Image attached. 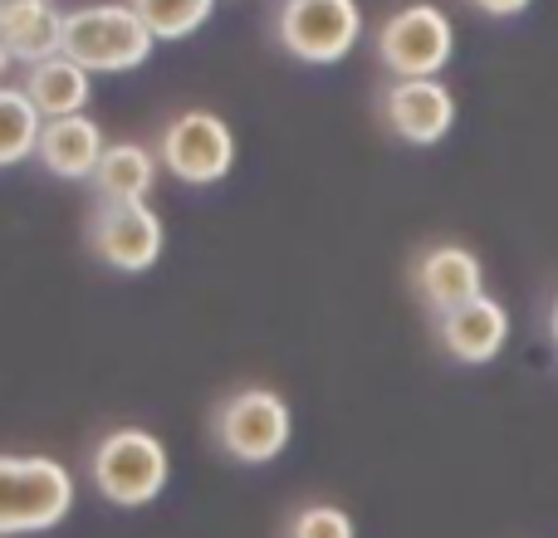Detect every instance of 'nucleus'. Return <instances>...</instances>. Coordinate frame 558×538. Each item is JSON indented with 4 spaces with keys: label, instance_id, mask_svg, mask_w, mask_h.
<instances>
[{
    "label": "nucleus",
    "instance_id": "f257e3e1",
    "mask_svg": "<svg viewBox=\"0 0 558 538\" xmlns=\"http://www.w3.org/2000/svg\"><path fill=\"white\" fill-rule=\"evenodd\" d=\"M157 39L143 25L128 0H98V5H78L64 15V49L59 54L74 59L88 74H128L153 59Z\"/></svg>",
    "mask_w": 558,
    "mask_h": 538
},
{
    "label": "nucleus",
    "instance_id": "f03ea898",
    "mask_svg": "<svg viewBox=\"0 0 558 538\" xmlns=\"http://www.w3.org/2000/svg\"><path fill=\"white\" fill-rule=\"evenodd\" d=\"M74 510V475L54 455H0V538L59 529Z\"/></svg>",
    "mask_w": 558,
    "mask_h": 538
},
{
    "label": "nucleus",
    "instance_id": "7ed1b4c3",
    "mask_svg": "<svg viewBox=\"0 0 558 538\" xmlns=\"http://www.w3.org/2000/svg\"><path fill=\"white\" fill-rule=\"evenodd\" d=\"M167 445L143 426H118L88 451V480L118 510H143L167 490Z\"/></svg>",
    "mask_w": 558,
    "mask_h": 538
},
{
    "label": "nucleus",
    "instance_id": "20e7f679",
    "mask_svg": "<svg viewBox=\"0 0 558 538\" xmlns=\"http://www.w3.org/2000/svg\"><path fill=\"white\" fill-rule=\"evenodd\" d=\"M211 436L231 461L241 465H270L294 436L289 402L270 387H241L211 412Z\"/></svg>",
    "mask_w": 558,
    "mask_h": 538
},
{
    "label": "nucleus",
    "instance_id": "39448f33",
    "mask_svg": "<svg viewBox=\"0 0 558 538\" xmlns=\"http://www.w3.org/2000/svg\"><path fill=\"white\" fill-rule=\"evenodd\" d=\"M456 54V25L441 5L412 0L377 29V59L392 78H436Z\"/></svg>",
    "mask_w": 558,
    "mask_h": 538
},
{
    "label": "nucleus",
    "instance_id": "423d86ee",
    "mask_svg": "<svg viewBox=\"0 0 558 538\" xmlns=\"http://www.w3.org/2000/svg\"><path fill=\"white\" fill-rule=\"evenodd\" d=\"M363 39L357 0H279L275 45L304 64H338Z\"/></svg>",
    "mask_w": 558,
    "mask_h": 538
},
{
    "label": "nucleus",
    "instance_id": "0eeeda50",
    "mask_svg": "<svg viewBox=\"0 0 558 538\" xmlns=\"http://www.w3.org/2000/svg\"><path fill=\"white\" fill-rule=\"evenodd\" d=\"M157 162L186 186H211L235 167V133L211 108H186L157 133Z\"/></svg>",
    "mask_w": 558,
    "mask_h": 538
},
{
    "label": "nucleus",
    "instance_id": "6e6552de",
    "mask_svg": "<svg viewBox=\"0 0 558 538\" xmlns=\"http://www.w3.org/2000/svg\"><path fill=\"white\" fill-rule=\"evenodd\" d=\"M84 241L108 269H118V274H143V269L157 265L167 235H162V221L147 211V201L143 206L98 201V211L88 216V225H84Z\"/></svg>",
    "mask_w": 558,
    "mask_h": 538
},
{
    "label": "nucleus",
    "instance_id": "1a4fd4ad",
    "mask_svg": "<svg viewBox=\"0 0 558 538\" xmlns=\"http://www.w3.org/2000/svg\"><path fill=\"white\" fill-rule=\"evenodd\" d=\"M383 123L412 147H436L456 123V94L441 78H392L383 94Z\"/></svg>",
    "mask_w": 558,
    "mask_h": 538
},
{
    "label": "nucleus",
    "instance_id": "9d476101",
    "mask_svg": "<svg viewBox=\"0 0 558 538\" xmlns=\"http://www.w3.org/2000/svg\"><path fill=\"white\" fill-rule=\"evenodd\" d=\"M412 289H416V298L441 318V314H451V308L485 294V265H481V255L465 250V245H451V241L426 245L412 265Z\"/></svg>",
    "mask_w": 558,
    "mask_h": 538
},
{
    "label": "nucleus",
    "instance_id": "9b49d317",
    "mask_svg": "<svg viewBox=\"0 0 558 538\" xmlns=\"http://www.w3.org/2000/svg\"><path fill=\"white\" fill-rule=\"evenodd\" d=\"M436 343L446 347V357H456L465 367L495 363L505 353V343H510V308L490 294L471 298V304L436 318Z\"/></svg>",
    "mask_w": 558,
    "mask_h": 538
},
{
    "label": "nucleus",
    "instance_id": "f8f14e48",
    "mask_svg": "<svg viewBox=\"0 0 558 538\" xmlns=\"http://www.w3.org/2000/svg\"><path fill=\"white\" fill-rule=\"evenodd\" d=\"M104 152H108L104 127L88 113H78V118H54V123H45L35 162L45 167L49 176H64V182H94Z\"/></svg>",
    "mask_w": 558,
    "mask_h": 538
},
{
    "label": "nucleus",
    "instance_id": "ddd939ff",
    "mask_svg": "<svg viewBox=\"0 0 558 538\" xmlns=\"http://www.w3.org/2000/svg\"><path fill=\"white\" fill-rule=\"evenodd\" d=\"M64 15L59 0H0V39L10 59L45 64L64 49Z\"/></svg>",
    "mask_w": 558,
    "mask_h": 538
},
{
    "label": "nucleus",
    "instance_id": "4468645a",
    "mask_svg": "<svg viewBox=\"0 0 558 538\" xmlns=\"http://www.w3.org/2000/svg\"><path fill=\"white\" fill-rule=\"evenodd\" d=\"M157 182V152L143 143H108L104 162L94 172V192L108 206H143Z\"/></svg>",
    "mask_w": 558,
    "mask_h": 538
},
{
    "label": "nucleus",
    "instance_id": "2eb2a0df",
    "mask_svg": "<svg viewBox=\"0 0 558 538\" xmlns=\"http://www.w3.org/2000/svg\"><path fill=\"white\" fill-rule=\"evenodd\" d=\"M20 88H25L29 103L45 113V123H54V118H78L88 108V69H78L74 59H64V54L45 59V64H29Z\"/></svg>",
    "mask_w": 558,
    "mask_h": 538
},
{
    "label": "nucleus",
    "instance_id": "dca6fc26",
    "mask_svg": "<svg viewBox=\"0 0 558 538\" xmlns=\"http://www.w3.org/2000/svg\"><path fill=\"white\" fill-rule=\"evenodd\" d=\"M39 137H45V113L29 103L25 88L0 84V172L29 162L39 152Z\"/></svg>",
    "mask_w": 558,
    "mask_h": 538
},
{
    "label": "nucleus",
    "instance_id": "f3484780",
    "mask_svg": "<svg viewBox=\"0 0 558 538\" xmlns=\"http://www.w3.org/2000/svg\"><path fill=\"white\" fill-rule=\"evenodd\" d=\"M128 5L143 15L153 39H186L211 20L216 0H128Z\"/></svg>",
    "mask_w": 558,
    "mask_h": 538
},
{
    "label": "nucleus",
    "instance_id": "a211bd4d",
    "mask_svg": "<svg viewBox=\"0 0 558 538\" xmlns=\"http://www.w3.org/2000/svg\"><path fill=\"white\" fill-rule=\"evenodd\" d=\"M284 538H357V529L338 504H304V510L289 519Z\"/></svg>",
    "mask_w": 558,
    "mask_h": 538
},
{
    "label": "nucleus",
    "instance_id": "6ab92c4d",
    "mask_svg": "<svg viewBox=\"0 0 558 538\" xmlns=\"http://www.w3.org/2000/svg\"><path fill=\"white\" fill-rule=\"evenodd\" d=\"M530 5L534 0H471V10H481V15H490V20H514Z\"/></svg>",
    "mask_w": 558,
    "mask_h": 538
},
{
    "label": "nucleus",
    "instance_id": "aec40b11",
    "mask_svg": "<svg viewBox=\"0 0 558 538\" xmlns=\"http://www.w3.org/2000/svg\"><path fill=\"white\" fill-rule=\"evenodd\" d=\"M549 338H554V347H558V294H554V304H549Z\"/></svg>",
    "mask_w": 558,
    "mask_h": 538
},
{
    "label": "nucleus",
    "instance_id": "412c9836",
    "mask_svg": "<svg viewBox=\"0 0 558 538\" xmlns=\"http://www.w3.org/2000/svg\"><path fill=\"white\" fill-rule=\"evenodd\" d=\"M10 69V49H5V39H0V74Z\"/></svg>",
    "mask_w": 558,
    "mask_h": 538
}]
</instances>
